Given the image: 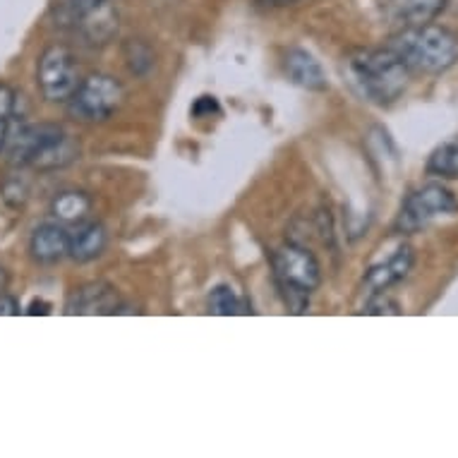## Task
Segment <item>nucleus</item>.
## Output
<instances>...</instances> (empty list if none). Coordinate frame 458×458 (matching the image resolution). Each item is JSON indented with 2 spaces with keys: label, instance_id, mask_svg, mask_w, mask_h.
<instances>
[{
  "label": "nucleus",
  "instance_id": "1",
  "mask_svg": "<svg viewBox=\"0 0 458 458\" xmlns=\"http://www.w3.org/2000/svg\"><path fill=\"white\" fill-rule=\"evenodd\" d=\"M411 70L396 53L386 48H358L344 58V77L351 89L375 106H391L411 84Z\"/></svg>",
  "mask_w": 458,
  "mask_h": 458
},
{
  "label": "nucleus",
  "instance_id": "2",
  "mask_svg": "<svg viewBox=\"0 0 458 458\" xmlns=\"http://www.w3.org/2000/svg\"><path fill=\"white\" fill-rule=\"evenodd\" d=\"M8 161L17 168H31L38 174L58 171L80 158V142L55 123H24L10 130L5 142Z\"/></svg>",
  "mask_w": 458,
  "mask_h": 458
},
{
  "label": "nucleus",
  "instance_id": "3",
  "mask_svg": "<svg viewBox=\"0 0 458 458\" xmlns=\"http://www.w3.org/2000/svg\"><path fill=\"white\" fill-rule=\"evenodd\" d=\"M389 48L418 75H444L458 63V34L435 22L398 30Z\"/></svg>",
  "mask_w": 458,
  "mask_h": 458
},
{
  "label": "nucleus",
  "instance_id": "4",
  "mask_svg": "<svg viewBox=\"0 0 458 458\" xmlns=\"http://www.w3.org/2000/svg\"><path fill=\"white\" fill-rule=\"evenodd\" d=\"M274 284L281 301L293 315H305L310 295L322 284V267L317 257L301 242H285L271 255Z\"/></svg>",
  "mask_w": 458,
  "mask_h": 458
},
{
  "label": "nucleus",
  "instance_id": "5",
  "mask_svg": "<svg viewBox=\"0 0 458 458\" xmlns=\"http://www.w3.org/2000/svg\"><path fill=\"white\" fill-rule=\"evenodd\" d=\"M456 211V195L449 188H444L442 182H428L406 197V202L394 221V231L398 235H415L439 218L454 216Z\"/></svg>",
  "mask_w": 458,
  "mask_h": 458
},
{
  "label": "nucleus",
  "instance_id": "6",
  "mask_svg": "<svg viewBox=\"0 0 458 458\" xmlns=\"http://www.w3.org/2000/svg\"><path fill=\"white\" fill-rule=\"evenodd\" d=\"M123 101H125V87L121 80L97 72L80 82L68 101V111L80 123H104L121 108Z\"/></svg>",
  "mask_w": 458,
  "mask_h": 458
},
{
  "label": "nucleus",
  "instance_id": "7",
  "mask_svg": "<svg viewBox=\"0 0 458 458\" xmlns=\"http://www.w3.org/2000/svg\"><path fill=\"white\" fill-rule=\"evenodd\" d=\"M80 68L68 46H48L37 68V84L48 104H68L80 87Z\"/></svg>",
  "mask_w": 458,
  "mask_h": 458
},
{
  "label": "nucleus",
  "instance_id": "8",
  "mask_svg": "<svg viewBox=\"0 0 458 458\" xmlns=\"http://www.w3.org/2000/svg\"><path fill=\"white\" fill-rule=\"evenodd\" d=\"M121 295L106 281H91L75 288L65 301V315H121L125 312Z\"/></svg>",
  "mask_w": 458,
  "mask_h": 458
},
{
  "label": "nucleus",
  "instance_id": "9",
  "mask_svg": "<svg viewBox=\"0 0 458 458\" xmlns=\"http://www.w3.org/2000/svg\"><path fill=\"white\" fill-rule=\"evenodd\" d=\"M449 5V0H386L384 3V20L396 27H420V24L435 22Z\"/></svg>",
  "mask_w": 458,
  "mask_h": 458
},
{
  "label": "nucleus",
  "instance_id": "10",
  "mask_svg": "<svg viewBox=\"0 0 458 458\" xmlns=\"http://www.w3.org/2000/svg\"><path fill=\"white\" fill-rule=\"evenodd\" d=\"M70 252V233L61 224H41L30 238V255L38 264H58Z\"/></svg>",
  "mask_w": 458,
  "mask_h": 458
},
{
  "label": "nucleus",
  "instance_id": "11",
  "mask_svg": "<svg viewBox=\"0 0 458 458\" xmlns=\"http://www.w3.org/2000/svg\"><path fill=\"white\" fill-rule=\"evenodd\" d=\"M415 262L413 248H408V245H401V248L394 252V255L382 264H375L372 269L368 271V276H365V285L369 288V293H379V291H389L391 285H396L398 281H403V278L411 274Z\"/></svg>",
  "mask_w": 458,
  "mask_h": 458
},
{
  "label": "nucleus",
  "instance_id": "12",
  "mask_svg": "<svg viewBox=\"0 0 458 458\" xmlns=\"http://www.w3.org/2000/svg\"><path fill=\"white\" fill-rule=\"evenodd\" d=\"M284 68L285 75L291 77V82L302 87V89L324 91L329 87L319 61H315V55L308 51H302V48H291V51H285Z\"/></svg>",
  "mask_w": 458,
  "mask_h": 458
},
{
  "label": "nucleus",
  "instance_id": "13",
  "mask_svg": "<svg viewBox=\"0 0 458 458\" xmlns=\"http://www.w3.org/2000/svg\"><path fill=\"white\" fill-rule=\"evenodd\" d=\"M106 245H108V231L104 224L89 221V224L77 225L75 233H70V252L77 264L94 262L104 255Z\"/></svg>",
  "mask_w": 458,
  "mask_h": 458
},
{
  "label": "nucleus",
  "instance_id": "14",
  "mask_svg": "<svg viewBox=\"0 0 458 458\" xmlns=\"http://www.w3.org/2000/svg\"><path fill=\"white\" fill-rule=\"evenodd\" d=\"M80 20H82L80 24H82L84 38L89 44H106L118 31V20L113 17L108 3L101 5V8L91 10V13H84V15H80Z\"/></svg>",
  "mask_w": 458,
  "mask_h": 458
},
{
  "label": "nucleus",
  "instance_id": "15",
  "mask_svg": "<svg viewBox=\"0 0 458 458\" xmlns=\"http://www.w3.org/2000/svg\"><path fill=\"white\" fill-rule=\"evenodd\" d=\"M91 199L80 190H65L53 199V216L63 224H82L84 216L89 214Z\"/></svg>",
  "mask_w": 458,
  "mask_h": 458
},
{
  "label": "nucleus",
  "instance_id": "16",
  "mask_svg": "<svg viewBox=\"0 0 458 458\" xmlns=\"http://www.w3.org/2000/svg\"><path fill=\"white\" fill-rule=\"evenodd\" d=\"M207 308H209V315H218V317H235V315H248L252 312L248 305V301L238 295L235 288L231 285H216V288H211L209 298H207Z\"/></svg>",
  "mask_w": 458,
  "mask_h": 458
},
{
  "label": "nucleus",
  "instance_id": "17",
  "mask_svg": "<svg viewBox=\"0 0 458 458\" xmlns=\"http://www.w3.org/2000/svg\"><path fill=\"white\" fill-rule=\"evenodd\" d=\"M428 175L442 178V181H456L458 178V140L456 142L439 144L428 158Z\"/></svg>",
  "mask_w": 458,
  "mask_h": 458
},
{
  "label": "nucleus",
  "instance_id": "18",
  "mask_svg": "<svg viewBox=\"0 0 458 458\" xmlns=\"http://www.w3.org/2000/svg\"><path fill=\"white\" fill-rule=\"evenodd\" d=\"M125 63H128L130 72L144 77L154 68V53H151V48L144 41L132 38V41L125 44Z\"/></svg>",
  "mask_w": 458,
  "mask_h": 458
},
{
  "label": "nucleus",
  "instance_id": "19",
  "mask_svg": "<svg viewBox=\"0 0 458 458\" xmlns=\"http://www.w3.org/2000/svg\"><path fill=\"white\" fill-rule=\"evenodd\" d=\"M15 91L10 89L8 84H0V151L5 149L10 130H13V123H15Z\"/></svg>",
  "mask_w": 458,
  "mask_h": 458
},
{
  "label": "nucleus",
  "instance_id": "20",
  "mask_svg": "<svg viewBox=\"0 0 458 458\" xmlns=\"http://www.w3.org/2000/svg\"><path fill=\"white\" fill-rule=\"evenodd\" d=\"M403 310L394 298L386 295V291H379V293H369V301L365 302L362 308V315H401Z\"/></svg>",
  "mask_w": 458,
  "mask_h": 458
},
{
  "label": "nucleus",
  "instance_id": "21",
  "mask_svg": "<svg viewBox=\"0 0 458 458\" xmlns=\"http://www.w3.org/2000/svg\"><path fill=\"white\" fill-rule=\"evenodd\" d=\"M27 182L22 178H8L5 185H3V197H5V202L13 204V207H22L24 199H27Z\"/></svg>",
  "mask_w": 458,
  "mask_h": 458
},
{
  "label": "nucleus",
  "instance_id": "22",
  "mask_svg": "<svg viewBox=\"0 0 458 458\" xmlns=\"http://www.w3.org/2000/svg\"><path fill=\"white\" fill-rule=\"evenodd\" d=\"M190 113L195 115L197 121H207L211 115H218V113H221V106H218V101L214 97H199L195 104H192Z\"/></svg>",
  "mask_w": 458,
  "mask_h": 458
},
{
  "label": "nucleus",
  "instance_id": "23",
  "mask_svg": "<svg viewBox=\"0 0 458 458\" xmlns=\"http://www.w3.org/2000/svg\"><path fill=\"white\" fill-rule=\"evenodd\" d=\"M70 8H72V13H75L77 17L84 15V13H91V10L101 8V5H106L108 0H68Z\"/></svg>",
  "mask_w": 458,
  "mask_h": 458
},
{
  "label": "nucleus",
  "instance_id": "24",
  "mask_svg": "<svg viewBox=\"0 0 458 458\" xmlns=\"http://www.w3.org/2000/svg\"><path fill=\"white\" fill-rule=\"evenodd\" d=\"M295 3H301V0H259V5H264V8H288Z\"/></svg>",
  "mask_w": 458,
  "mask_h": 458
},
{
  "label": "nucleus",
  "instance_id": "25",
  "mask_svg": "<svg viewBox=\"0 0 458 458\" xmlns=\"http://www.w3.org/2000/svg\"><path fill=\"white\" fill-rule=\"evenodd\" d=\"M48 310H51L48 302H31L30 315H48Z\"/></svg>",
  "mask_w": 458,
  "mask_h": 458
},
{
  "label": "nucleus",
  "instance_id": "26",
  "mask_svg": "<svg viewBox=\"0 0 458 458\" xmlns=\"http://www.w3.org/2000/svg\"><path fill=\"white\" fill-rule=\"evenodd\" d=\"M8 295V271L0 267V301Z\"/></svg>",
  "mask_w": 458,
  "mask_h": 458
}]
</instances>
